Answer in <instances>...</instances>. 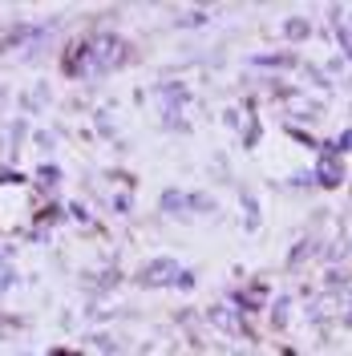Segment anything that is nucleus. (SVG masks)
I'll use <instances>...</instances> for the list:
<instances>
[{"label":"nucleus","instance_id":"f257e3e1","mask_svg":"<svg viewBox=\"0 0 352 356\" xmlns=\"http://www.w3.org/2000/svg\"><path fill=\"white\" fill-rule=\"evenodd\" d=\"M178 275H182L178 264L162 255V259H154V264H146L142 271H138V284H142V288H154V284L158 288H166V284H178Z\"/></svg>","mask_w":352,"mask_h":356},{"label":"nucleus","instance_id":"f03ea898","mask_svg":"<svg viewBox=\"0 0 352 356\" xmlns=\"http://www.w3.org/2000/svg\"><path fill=\"white\" fill-rule=\"evenodd\" d=\"M316 182H320V186H328V191H336V186L344 182V162H340L336 154L320 158V166H316Z\"/></svg>","mask_w":352,"mask_h":356},{"label":"nucleus","instance_id":"7ed1b4c3","mask_svg":"<svg viewBox=\"0 0 352 356\" xmlns=\"http://www.w3.org/2000/svg\"><path fill=\"white\" fill-rule=\"evenodd\" d=\"M235 300H239L243 308H264V304H267V288H264V284H251V288H243Z\"/></svg>","mask_w":352,"mask_h":356},{"label":"nucleus","instance_id":"20e7f679","mask_svg":"<svg viewBox=\"0 0 352 356\" xmlns=\"http://www.w3.org/2000/svg\"><path fill=\"white\" fill-rule=\"evenodd\" d=\"M255 65H264V69H291V65H296V57H291V53H264V57H255Z\"/></svg>","mask_w":352,"mask_h":356},{"label":"nucleus","instance_id":"39448f33","mask_svg":"<svg viewBox=\"0 0 352 356\" xmlns=\"http://www.w3.org/2000/svg\"><path fill=\"white\" fill-rule=\"evenodd\" d=\"M178 102H186V89H182V86H166V89H162V106H166L170 113H175Z\"/></svg>","mask_w":352,"mask_h":356},{"label":"nucleus","instance_id":"423d86ee","mask_svg":"<svg viewBox=\"0 0 352 356\" xmlns=\"http://www.w3.org/2000/svg\"><path fill=\"white\" fill-rule=\"evenodd\" d=\"M284 33L291 37V41H304V37H312V24L308 21H287Z\"/></svg>","mask_w":352,"mask_h":356},{"label":"nucleus","instance_id":"0eeeda50","mask_svg":"<svg viewBox=\"0 0 352 356\" xmlns=\"http://www.w3.org/2000/svg\"><path fill=\"white\" fill-rule=\"evenodd\" d=\"M239 356H243V353H239Z\"/></svg>","mask_w":352,"mask_h":356}]
</instances>
